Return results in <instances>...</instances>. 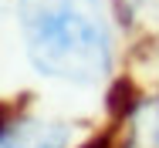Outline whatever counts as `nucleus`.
<instances>
[{"label":"nucleus","instance_id":"1","mask_svg":"<svg viewBox=\"0 0 159 148\" xmlns=\"http://www.w3.org/2000/svg\"><path fill=\"white\" fill-rule=\"evenodd\" d=\"M27 61L64 84H98L112 67L105 0H20Z\"/></svg>","mask_w":159,"mask_h":148},{"label":"nucleus","instance_id":"2","mask_svg":"<svg viewBox=\"0 0 159 148\" xmlns=\"http://www.w3.org/2000/svg\"><path fill=\"white\" fill-rule=\"evenodd\" d=\"M139 138L146 148H159V101H152L139 115Z\"/></svg>","mask_w":159,"mask_h":148}]
</instances>
